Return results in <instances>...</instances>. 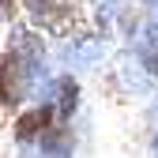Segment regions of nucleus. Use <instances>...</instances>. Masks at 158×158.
<instances>
[{
	"mask_svg": "<svg viewBox=\"0 0 158 158\" xmlns=\"http://www.w3.org/2000/svg\"><path fill=\"white\" fill-rule=\"evenodd\" d=\"M38 64H42L38 56H27V53H19V49L8 45V53L0 56V106H4V109L19 106L30 94Z\"/></svg>",
	"mask_w": 158,
	"mask_h": 158,
	"instance_id": "f257e3e1",
	"label": "nucleus"
},
{
	"mask_svg": "<svg viewBox=\"0 0 158 158\" xmlns=\"http://www.w3.org/2000/svg\"><path fill=\"white\" fill-rule=\"evenodd\" d=\"M23 8L34 27H42L49 34H68L75 27V19L83 15V0H27Z\"/></svg>",
	"mask_w": 158,
	"mask_h": 158,
	"instance_id": "f03ea898",
	"label": "nucleus"
},
{
	"mask_svg": "<svg viewBox=\"0 0 158 158\" xmlns=\"http://www.w3.org/2000/svg\"><path fill=\"white\" fill-rule=\"evenodd\" d=\"M53 128V109L49 106H38V109H27L23 117L15 121V135L23 143H34V139H42V135Z\"/></svg>",
	"mask_w": 158,
	"mask_h": 158,
	"instance_id": "7ed1b4c3",
	"label": "nucleus"
},
{
	"mask_svg": "<svg viewBox=\"0 0 158 158\" xmlns=\"http://www.w3.org/2000/svg\"><path fill=\"white\" fill-rule=\"evenodd\" d=\"M75 98H79V87L72 83V79H60V83H56V106H60V117H72Z\"/></svg>",
	"mask_w": 158,
	"mask_h": 158,
	"instance_id": "20e7f679",
	"label": "nucleus"
},
{
	"mask_svg": "<svg viewBox=\"0 0 158 158\" xmlns=\"http://www.w3.org/2000/svg\"><path fill=\"white\" fill-rule=\"evenodd\" d=\"M143 64H147V72H151V75H158V42H154V45H147Z\"/></svg>",
	"mask_w": 158,
	"mask_h": 158,
	"instance_id": "39448f33",
	"label": "nucleus"
},
{
	"mask_svg": "<svg viewBox=\"0 0 158 158\" xmlns=\"http://www.w3.org/2000/svg\"><path fill=\"white\" fill-rule=\"evenodd\" d=\"M19 11V0H0V19H15Z\"/></svg>",
	"mask_w": 158,
	"mask_h": 158,
	"instance_id": "423d86ee",
	"label": "nucleus"
},
{
	"mask_svg": "<svg viewBox=\"0 0 158 158\" xmlns=\"http://www.w3.org/2000/svg\"><path fill=\"white\" fill-rule=\"evenodd\" d=\"M154 154H158V135H154Z\"/></svg>",
	"mask_w": 158,
	"mask_h": 158,
	"instance_id": "0eeeda50",
	"label": "nucleus"
}]
</instances>
